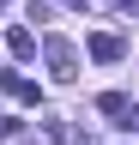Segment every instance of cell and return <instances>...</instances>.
I'll use <instances>...</instances> for the list:
<instances>
[{"label": "cell", "instance_id": "obj_1", "mask_svg": "<svg viewBox=\"0 0 139 145\" xmlns=\"http://www.w3.org/2000/svg\"><path fill=\"white\" fill-rule=\"evenodd\" d=\"M42 54H48V72L67 85V79H79V48L67 42V36H42Z\"/></svg>", "mask_w": 139, "mask_h": 145}, {"label": "cell", "instance_id": "obj_2", "mask_svg": "<svg viewBox=\"0 0 139 145\" xmlns=\"http://www.w3.org/2000/svg\"><path fill=\"white\" fill-rule=\"evenodd\" d=\"M85 54L109 67V61H121V54H127V42H121L115 30H91V36H85Z\"/></svg>", "mask_w": 139, "mask_h": 145}, {"label": "cell", "instance_id": "obj_3", "mask_svg": "<svg viewBox=\"0 0 139 145\" xmlns=\"http://www.w3.org/2000/svg\"><path fill=\"white\" fill-rule=\"evenodd\" d=\"M0 91H6V97H18V103H37L42 91L30 85V79H18V72H0Z\"/></svg>", "mask_w": 139, "mask_h": 145}, {"label": "cell", "instance_id": "obj_4", "mask_svg": "<svg viewBox=\"0 0 139 145\" xmlns=\"http://www.w3.org/2000/svg\"><path fill=\"white\" fill-rule=\"evenodd\" d=\"M6 48L18 54V61H30V54H37V36H30V30H12V36H6Z\"/></svg>", "mask_w": 139, "mask_h": 145}, {"label": "cell", "instance_id": "obj_5", "mask_svg": "<svg viewBox=\"0 0 139 145\" xmlns=\"http://www.w3.org/2000/svg\"><path fill=\"white\" fill-rule=\"evenodd\" d=\"M97 109H103V115H127V109H133V103H127V97H121V91H109V97H103Z\"/></svg>", "mask_w": 139, "mask_h": 145}, {"label": "cell", "instance_id": "obj_6", "mask_svg": "<svg viewBox=\"0 0 139 145\" xmlns=\"http://www.w3.org/2000/svg\"><path fill=\"white\" fill-rule=\"evenodd\" d=\"M115 6H121V12H133V18H139V0H115Z\"/></svg>", "mask_w": 139, "mask_h": 145}, {"label": "cell", "instance_id": "obj_7", "mask_svg": "<svg viewBox=\"0 0 139 145\" xmlns=\"http://www.w3.org/2000/svg\"><path fill=\"white\" fill-rule=\"evenodd\" d=\"M67 6H85V0H67Z\"/></svg>", "mask_w": 139, "mask_h": 145}]
</instances>
